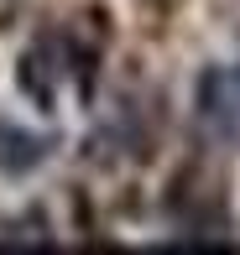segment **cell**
<instances>
[{"mask_svg": "<svg viewBox=\"0 0 240 255\" xmlns=\"http://www.w3.org/2000/svg\"><path fill=\"white\" fill-rule=\"evenodd\" d=\"M199 120L214 141L240 146V68H209L199 78Z\"/></svg>", "mask_w": 240, "mask_h": 255, "instance_id": "obj_1", "label": "cell"}, {"mask_svg": "<svg viewBox=\"0 0 240 255\" xmlns=\"http://www.w3.org/2000/svg\"><path fill=\"white\" fill-rule=\"evenodd\" d=\"M52 135H37V130H26V125H16V120H0V172L5 177H26V172H37L42 161L52 156Z\"/></svg>", "mask_w": 240, "mask_h": 255, "instance_id": "obj_2", "label": "cell"}]
</instances>
